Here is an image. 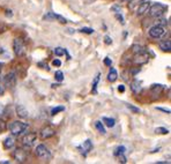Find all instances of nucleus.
<instances>
[{"mask_svg":"<svg viewBox=\"0 0 171 164\" xmlns=\"http://www.w3.org/2000/svg\"><path fill=\"white\" fill-rule=\"evenodd\" d=\"M163 89H164V86H162V84H153L150 87V90L154 91V96H158Z\"/></svg>","mask_w":171,"mask_h":164,"instance_id":"obj_17","label":"nucleus"},{"mask_svg":"<svg viewBox=\"0 0 171 164\" xmlns=\"http://www.w3.org/2000/svg\"><path fill=\"white\" fill-rule=\"evenodd\" d=\"M13 50H14V53L17 57H21V55H24V45H23V42L20 38H15L14 39V42H13Z\"/></svg>","mask_w":171,"mask_h":164,"instance_id":"obj_8","label":"nucleus"},{"mask_svg":"<svg viewBox=\"0 0 171 164\" xmlns=\"http://www.w3.org/2000/svg\"><path fill=\"white\" fill-rule=\"evenodd\" d=\"M52 65H53V66H57V67H59V66H61V61H60L59 59H54V60L52 61Z\"/></svg>","mask_w":171,"mask_h":164,"instance_id":"obj_37","label":"nucleus"},{"mask_svg":"<svg viewBox=\"0 0 171 164\" xmlns=\"http://www.w3.org/2000/svg\"><path fill=\"white\" fill-rule=\"evenodd\" d=\"M131 50L133 51V53H134V55H135V53H140V52H145V51H146L143 46H141V45H138V44H134V45H132Z\"/></svg>","mask_w":171,"mask_h":164,"instance_id":"obj_20","label":"nucleus"},{"mask_svg":"<svg viewBox=\"0 0 171 164\" xmlns=\"http://www.w3.org/2000/svg\"><path fill=\"white\" fill-rule=\"evenodd\" d=\"M1 67H2V64L0 62V74H1Z\"/></svg>","mask_w":171,"mask_h":164,"instance_id":"obj_44","label":"nucleus"},{"mask_svg":"<svg viewBox=\"0 0 171 164\" xmlns=\"http://www.w3.org/2000/svg\"><path fill=\"white\" fill-rule=\"evenodd\" d=\"M16 113H17V116H19L20 118H22V119H26V118H28V116H29V112L27 111V109H26L23 105H17V107H16Z\"/></svg>","mask_w":171,"mask_h":164,"instance_id":"obj_14","label":"nucleus"},{"mask_svg":"<svg viewBox=\"0 0 171 164\" xmlns=\"http://www.w3.org/2000/svg\"><path fill=\"white\" fill-rule=\"evenodd\" d=\"M157 110H161L163 112H167V113H170V110H167V109H161V108H157Z\"/></svg>","mask_w":171,"mask_h":164,"instance_id":"obj_41","label":"nucleus"},{"mask_svg":"<svg viewBox=\"0 0 171 164\" xmlns=\"http://www.w3.org/2000/svg\"><path fill=\"white\" fill-rule=\"evenodd\" d=\"M167 34V29L164 26H160V24H155L154 27H152L149 29V36L152 38H155V39H158L161 37H163L164 35Z\"/></svg>","mask_w":171,"mask_h":164,"instance_id":"obj_3","label":"nucleus"},{"mask_svg":"<svg viewBox=\"0 0 171 164\" xmlns=\"http://www.w3.org/2000/svg\"><path fill=\"white\" fill-rule=\"evenodd\" d=\"M150 7V1H142L139 6H138V9H136V14L138 15H142L145 13H148V9Z\"/></svg>","mask_w":171,"mask_h":164,"instance_id":"obj_11","label":"nucleus"},{"mask_svg":"<svg viewBox=\"0 0 171 164\" xmlns=\"http://www.w3.org/2000/svg\"><path fill=\"white\" fill-rule=\"evenodd\" d=\"M80 31H81V33H83V34H88V35L94 34V29H91V28H87V27H85V28H81V29H80Z\"/></svg>","mask_w":171,"mask_h":164,"instance_id":"obj_30","label":"nucleus"},{"mask_svg":"<svg viewBox=\"0 0 171 164\" xmlns=\"http://www.w3.org/2000/svg\"><path fill=\"white\" fill-rule=\"evenodd\" d=\"M131 90H132V91H133V94H135V95L140 94V93H141V90H142L141 82H140L139 80H133V81L131 82Z\"/></svg>","mask_w":171,"mask_h":164,"instance_id":"obj_13","label":"nucleus"},{"mask_svg":"<svg viewBox=\"0 0 171 164\" xmlns=\"http://www.w3.org/2000/svg\"><path fill=\"white\" fill-rule=\"evenodd\" d=\"M65 110L64 107H57V108H53V109L51 110V114L52 116H56V114H58L59 112H63Z\"/></svg>","mask_w":171,"mask_h":164,"instance_id":"obj_28","label":"nucleus"},{"mask_svg":"<svg viewBox=\"0 0 171 164\" xmlns=\"http://www.w3.org/2000/svg\"><path fill=\"white\" fill-rule=\"evenodd\" d=\"M78 149L79 150H81V153L83 154V155H87L91 149H92V142L90 141V140H86L85 142L81 145V146H79L78 147Z\"/></svg>","mask_w":171,"mask_h":164,"instance_id":"obj_12","label":"nucleus"},{"mask_svg":"<svg viewBox=\"0 0 171 164\" xmlns=\"http://www.w3.org/2000/svg\"><path fill=\"white\" fill-rule=\"evenodd\" d=\"M16 80H17V78H16V74H15V73H13V72L8 73V74L3 78V80H2V82H3V84H5V88L13 89V88L15 87V84H16Z\"/></svg>","mask_w":171,"mask_h":164,"instance_id":"obj_7","label":"nucleus"},{"mask_svg":"<svg viewBox=\"0 0 171 164\" xmlns=\"http://www.w3.org/2000/svg\"><path fill=\"white\" fill-rule=\"evenodd\" d=\"M118 91L119 93H124L125 91V86L124 84H119L118 86Z\"/></svg>","mask_w":171,"mask_h":164,"instance_id":"obj_40","label":"nucleus"},{"mask_svg":"<svg viewBox=\"0 0 171 164\" xmlns=\"http://www.w3.org/2000/svg\"><path fill=\"white\" fill-rule=\"evenodd\" d=\"M56 134V131H54V128H52L51 126H46V127H44L42 131H41V138L42 139H50V138H52L53 135Z\"/></svg>","mask_w":171,"mask_h":164,"instance_id":"obj_10","label":"nucleus"},{"mask_svg":"<svg viewBox=\"0 0 171 164\" xmlns=\"http://www.w3.org/2000/svg\"><path fill=\"white\" fill-rule=\"evenodd\" d=\"M127 109H129L132 112H134V113H139V112H140V109H139V108H135V107H133V105H131V104H128L127 105Z\"/></svg>","mask_w":171,"mask_h":164,"instance_id":"obj_33","label":"nucleus"},{"mask_svg":"<svg viewBox=\"0 0 171 164\" xmlns=\"http://www.w3.org/2000/svg\"><path fill=\"white\" fill-rule=\"evenodd\" d=\"M104 41H105V44H106V45H110V44L112 43V38H111L110 36H105V37H104Z\"/></svg>","mask_w":171,"mask_h":164,"instance_id":"obj_36","label":"nucleus"},{"mask_svg":"<svg viewBox=\"0 0 171 164\" xmlns=\"http://www.w3.org/2000/svg\"><path fill=\"white\" fill-rule=\"evenodd\" d=\"M28 156H29V153L26 149H22V148H17L13 153V157H14V160L17 163H24V162H27Z\"/></svg>","mask_w":171,"mask_h":164,"instance_id":"obj_5","label":"nucleus"},{"mask_svg":"<svg viewBox=\"0 0 171 164\" xmlns=\"http://www.w3.org/2000/svg\"><path fill=\"white\" fill-rule=\"evenodd\" d=\"M36 139H37V135H36V133H34V132L26 134V135L22 138V145H23V147H24L26 149L31 148V147L34 146V143L36 142Z\"/></svg>","mask_w":171,"mask_h":164,"instance_id":"obj_6","label":"nucleus"},{"mask_svg":"<svg viewBox=\"0 0 171 164\" xmlns=\"http://www.w3.org/2000/svg\"><path fill=\"white\" fill-rule=\"evenodd\" d=\"M65 52H66V50L63 49V48H56L54 49V55L57 57H61L63 55H65Z\"/></svg>","mask_w":171,"mask_h":164,"instance_id":"obj_27","label":"nucleus"},{"mask_svg":"<svg viewBox=\"0 0 171 164\" xmlns=\"http://www.w3.org/2000/svg\"><path fill=\"white\" fill-rule=\"evenodd\" d=\"M115 16H116V19H117V20H118L122 24H124V23H125V22H124V17H123V15H122L119 12H117V13L115 14Z\"/></svg>","mask_w":171,"mask_h":164,"instance_id":"obj_32","label":"nucleus"},{"mask_svg":"<svg viewBox=\"0 0 171 164\" xmlns=\"http://www.w3.org/2000/svg\"><path fill=\"white\" fill-rule=\"evenodd\" d=\"M111 64H112V60L110 58H105L104 59V65L105 66H111Z\"/></svg>","mask_w":171,"mask_h":164,"instance_id":"obj_38","label":"nucleus"},{"mask_svg":"<svg viewBox=\"0 0 171 164\" xmlns=\"http://www.w3.org/2000/svg\"><path fill=\"white\" fill-rule=\"evenodd\" d=\"M0 163H5V164H7V163H9L8 161H2V162H0Z\"/></svg>","mask_w":171,"mask_h":164,"instance_id":"obj_43","label":"nucleus"},{"mask_svg":"<svg viewBox=\"0 0 171 164\" xmlns=\"http://www.w3.org/2000/svg\"><path fill=\"white\" fill-rule=\"evenodd\" d=\"M99 76H101V74H97L96 78L94 79V82H92V93H94V94L97 93L96 88H97V84H98V81H99Z\"/></svg>","mask_w":171,"mask_h":164,"instance_id":"obj_24","label":"nucleus"},{"mask_svg":"<svg viewBox=\"0 0 171 164\" xmlns=\"http://www.w3.org/2000/svg\"><path fill=\"white\" fill-rule=\"evenodd\" d=\"M160 49L164 52H170L171 51V42H170V38L168 39H164L162 42H160Z\"/></svg>","mask_w":171,"mask_h":164,"instance_id":"obj_15","label":"nucleus"},{"mask_svg":"<svg viewBox=\"0 0 171 164\" xmlns=\"http://www.w3.org/2000/svg\"><path fill=\"white\" fill-rule=\"evenodd\" d=\"M57 16H58V14H56V13H46L45 15H44V20H57Z\"/></svg>","mask_w":171,"mask_h":164,"instance_id":"obj_23","label":"nucleus"},{"mask_svg":"<svg viewBox=\"0 0 171 164\" xmlns=\"http://www.w3.org/2000/svg\"><path fill=\"white\" fill-rule=\"evenodd\" d=\"M35 153H36L37 157H40L43 161H49V160H51V157H52L51 152H50L49 148H46V146H44V145H38V146L36 147Z\"/></svg>","mask_w":171,"mask_h":164,"instance_id":"obj_4","label":"nucleus"},{"mask_svg":"<svg viewBox=\"0 0 171 164\" xmlns=\"http://www.w3.org/2000/svg\"><path fill=\"white\" fill-rule=\"evenodd\" d=\"M155 133H157V134H168L169 131L167 128H164V127H157L155 129Z\"/></svg>","mask_w":171,"mask_h":164,"instance_id":"obj_29","label":"nucleus"},{"mask_svg":"<svg viewBox=\"0 0 171 164\" xmlns=\"http://www.w3.org/2000/svg\"><path fill=\"white\" fill-rule=\"evenodd\" d=\"M149 60V55H147V52H140V53H135L134 58H133V62L135 65H145L147 64Z\"/></svg>","mask_w":171,"mask_h":164,"instance_id":"obj_9","label":"nucleus"},{"mask_svg":"<svg viewBox=\"0 0 171 164\" xmlns=\"http://www.w3.org/2000/svg\"><path fill=\"white\" fill-rule=\"evenodd\" d=\"M102 120H103V122L108 126V127H113L115 125H116V120L113 119V118H108V117H103L102 118Z\"/></svg>","mask_w":171,"mask_h":164,"instance_id":"obj_19","label":"nucleus"},{"mask_svg":"<svg viewBox=\"0 0 171 164\" xmlns=\"http://www.w3.org/2000/svg\"><path fill=\"white\" fill-rule=\"evenodd\" d=\"M125 152H126V148H125L124 146H119V147L116 149V152H115V156H118V155H120V154H125Z\"/></svg>","mask_w":171,"mask_h":164,"instance_id":"obj_26","label":"nucleus"},{"mask_svg":"<svg viewBox=\"0 0 171 164\" xmlns=\"http://www.w3.org/2000/svg\"><path fill=\"white\" fill-rule=\"evenodd\" d=\"M118 156H119V160H120L122 163H126V157L124 156V154H120V155H118Z\"/></svg>","mask_w":171,"mask_h":164,"instance_id":"obj_39","label":"nucleus"},{"mask_svg":"<svg viewBox=\"0 0 171 164\" xmlns=\"http://www.w3.org/2000/svg\"><path fill=\"white\" fill-rule=\"evenodd\" d=\"M14 145H15V139H14V136H7V138L5 139V141H3V147H5L6 149H12V148L14 147Z\"/></svg>","mask_w":171,"mask_h":164,"instance_id":"obj_16","label":"nucleus"},{"mask_svg":"<svg viewBox=\"0 0 171 164\" xmlns=\"http://www.w3.org/2000/svg\"><path fill=\"white\" fill-rule=\"evenodd\" d=\"M168 10V6L164 5V3H161V2H156V3H153L150 5L148 12L152 16L154 17H162Z\"/></svg>","mask_w":171,"mask_h":164,"instance_id":"obj_1","label":"nucleus"},{"mask_svg":"<svg viewBox=\"0 0 171 164\" xmlns=\"http://www.w3.org/2000/svg\"><path fill=\"white\" fill-rule=\"evenodd\" d=\"M54 78H56V80H57L58 82H61V81L64 80V73H63L61 71H57V72L54 73Z\"/></svg>","mask_w":171,"mask_h":164,"instance_id":"obj_25","label":"nucleus"},{"mask_svg":"<svg viewBox=\"0 0 171 164\" xmlns=\"http://www.w3.org/2000/svg\"><path fill=\"white\" fill-rule=\"evenodd\" d=\"M143 0H128V8L129 9H134L135 6H139Z\"/></svg>","mask_w":171,"mask_h":164,"instance_id":"obj_22","label":"nucleus"},{"mask_svg":"<svg viewBox=\"0 0 171 164\" xmlns=\"http://www.w3.org/2000/svg\"><path fill=\"white\" fill-rule=\"evenodd\" d=\"M117 79H118V73H117V71H116L115 68H111L110 72H109V74H108V80H109L110 82H115Z\"/></svg>","mask_w":171,"mask_h":164,"instance_id":"obj_18","label":"nucleus"},{"mask_svg":"<svg viewBox=\"0 0 171 164\" xmlns=\"http://www.w3.org/2000/svg\"><path fill=\"white\" fill-rule=\"evenodd\" d=\"M5 90H6L5 84H3L2 80H0V95H3V94H5Z\"/></svg>","mask_w":171,"mask_h":164,"instance_id":"obj_34","label":"nucleus"},{"mask_svg":"<svg viewBox=\"0 0 171 164\" xmlns=\"http://www.w3.org/2000/svg\"><path fill=\"white\" fill-rule=\"evenodd\" d=\"M27 128H28V124H26L23 121H19V120H15L9 125V131L14 136L21 135L22 133L26 132Z\"/></svg>","mask_w":171,"mask_h":164,"instance_id":"obj_2","label":"nucleus"},{"mask_svg":"<svg viewBox=\"0 0 171 164\" xmlns=\"http://www.w3.org/2000/svg\"><path fill=\"white\" fill-rule=\"evenodd\" d=\"M156 24H160V26H167V20H165V19L157 20V21H156Z\"/></svg>","mask_w":171,"mask_h":164,"instance_id":"obj_35","label":"nucleus"},{"mask_svg":"<svg viewBox=\"0 0 171 164\" xmlns=\"http://www.w3.org/2000/svg\"><path fill=\"white\" fill-rule=\"evenodd\" d=\"M2 113H3V108H2V107H0V117L2 116Z\"/></svg>","mask_w":171,"mask_h":164,"instance_id":"obj_42","label":"nucleus"},{"mask_svg":"<svg viewBox=\"0 0 171 164\" xmlns=\"http://www.w3.org/2000/svg\"><path fill=\"white\" fill-rule=\"evenodd\" d=\"M95 127H96V129H97L101 134H105V133H106V131H105V128H104V125H103L101 121H95Z\"/></svg>","mask_w":171,"mask_h":164,"instance_id":"obj_21","label":"nucleus"},{"mask_svg":"<svg viewBox=\"0 0 171 164\" xmlns=\"http://www.w3.org/2000/svg\"><path fill=\"white\" fill-rule=\"evenodd\" d=\"M6 128H7L6 122H5L2 119H0V133H3V132L6 131Z\"/></svg>","mask_w":171,"mask_h":164,"instance_id":"obj_31","label":"nucleus"}]
</instances>
